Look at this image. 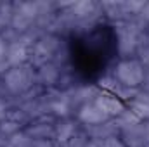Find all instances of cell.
<instances>
[{
	"label": "cell",
	"instance_id": "obj_1",
	"mask_svg": "<svg viewBox=\"0 0 149 147\" xmlns=\"http://www.w3.org/2000/svg\"><path fill=\"white\" fill-rule=\"evenodd\" d=\"M116 35L109 26H95L73 40V61L85 74H97L111 61Z\"/></svg>",
	"mask_w": 149,
	"mask_h": 147
}]
</instances>
